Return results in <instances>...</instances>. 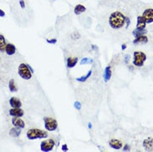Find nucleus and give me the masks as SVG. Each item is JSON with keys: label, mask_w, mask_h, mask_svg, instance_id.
I'll return each instance as SVG.
<instances>
[{"label": "nucleus", "mask_w": 153, "mask_h": 152, "mask_svg": "<svg viewBox=\"0 0 153 152\" xmlns=\"http://www.w3.org/2000/svg\"><path fill=\"white\" fill-rule=\"evenodd\" d=\"M126 22V16L121 12H114L110 15L109 24L113 29H119L123 27Z\"/></svg>", "instance_id": "obj_1"}, {"label": "nucleus", "mask_w": 153, "mask_h": 152, "mask_svg": "<svg viewBox=\"0 0 153 152\" xmlns=\"http://www.w3.org/2000/svg\"><path fill=\"white\" fill-rule=\"evenodd\" d=\"M47 131L39 129H30L27 132V137L29 140H36V139H43V138H47Z\"/></svg>", "instance_id": "obj_2"}, {"label": "nucleus", "mask_w": 153, "mask_h": 152, "mask_svg": "<svg viewBox=\"0 0 153 152\" xmlns=\"http://www.w3.org/2000/svg\"><path fill=\"white\" fill-rule=\"evenodd\" d=\"M146 60V55L142 52H134L133 53V64L134 66L141 67L144 65Z\"/></svg>", "instance_id": "obj_3"}, {"label": "nucleus", "mask_w": 153, "mask_h": 152, "mask_svg": "<svg viewBox=\"0 0 153 152\" xmlns=\"http://www.w3.org/2000/svg\"><path fill=\"white\" fill-rule=\"evenodd\" d=\"M18 74L24 80H29L32 77V72L30 71L28 65L22 63L18 66Z\"/></svg>", "instance_id": "obj_4"}, {"label": "nucleus", "mask_w": 153, "mask_h": 152, "mask_svg": "<svg viewBox=\"0 0 153 152\" xmlns=\"http://www.w3.org/2000/svg\"><path fill=\"white\" fill-rule=\"evenodd\" d=\"M44 126L46 130L49 131H54L57 127V120L51 117H45L44 118Z\"/></svg>", "instance_id": "obj_5"}, {"label": "nucleus", "mask_w": 153, "mask_h": 152, "mask_svg": "<svg viewBox=\"0 0 153 152\" xmlns=\"http://www.w3.org/2000/svg\"><path fill=\"white\" fill-rule=\"evenodd\" d=\"M55 145V141L52 139H49V140H47V141H43L41 143V145H40V148H41V151L44 152H48L53 151V147Z\"/></svg>", "instance_id": "obj_6"}, {"label": "nucleus", "mask_w": 153, "mask_h": 152, "mask_svg": "<svg viewBox=\"0 0 153 152\" xmlns=\"http://www.w3.org/2000/svg\"><path fill=\"white\" fill-rule=\"evenodd\" d=\"M142 17L144 18L146 23L153 22V9H147L143 12Z\"/></svg>", "instance_id": "obj_7"}, {"label": "nucleus", "mask_w": 153, "mask_h": 152, "mask_svg": "<svg viewBox=\"0 0 153 152\" xmlns=\"http://www.w3.org/2000/svg\"><path fill=\"white\" fill-rule=\"evenodd\" d=\"M143 147L146 151H153V138L148 137L143 141Z\"/></svg>", "instance_id": "obj_8"}, {"label": "nucleus", "mask_w": 153, "mask_h": 152, "mask_svg": "<svg viewBox=\"0 0 153 152\" xmlns=\"http://www.w3.org/2000/svg\"><path fill=\"white\" fill-rule=\"evenodd\" d=\"M12 123L16 127H20L22 129L25 127V123H24V121L22 119H20V117L13 116V118L12 119Z\"/></svg>", "instance_id": "obj_9"}, {"label": "nucleus", "mask_w": 153, "mask_h": 152, "mask_svg": "<svg viewBox=\"0 0 153 152\" xmlns=\"http://www.w3.org/2000/svg\"><path fill=\"white\" fill-rule=\"evenodd\" d=\"M24 112L21 108H12L9 111V115L11 116H17V117H22Z\"/></svg>", "instance_id": "obj_10"}, {"label": "nucleus", "mask_w": 153, "mask_h": 152, "mask_svg": "<svg viewBox=\"0 0 153 152\" xmlns=\"http://www.w3.org/2000/svg\"><path fill=\"white\" fill-rule=\"evenodd\" d=\"M109 145L112 149H115V150H120V149L122 148V143H121V141H118V140H116V139L111 140V141H109Z\"/></svg>", "instance_id": "obj_11"}, {"label": "nucleus", "mask_w": 153, "mask_h": 152, "mask_svg": "<svg viewBox=\"0 0 153 152\" xmlns=\"http://www.w3.org/2000/svg\"><path fill=\"white\" fill-rule=\"evenodd\" d=\"M9 104L13 108H20L22 107V102L19 99L16 97H12L9 100Z\"/></svg>", "instance_id": "obj_12"}, {"label": "nucleus", "mask_w": 153, "mask_h": 152, "mask_svg": "<svg viewBox=\"0 0 153 152\" xmlns=\"http://www.w3.org/2000/svg\"><path fill=\"white\" fill-rule=\"evenodd\" d=\"M146 22L145 21L142 16L137 17V29H145Z\"/></svg>", "instance_id": "obj_13"}, {"label": "nucleus", "mask_w": 153, "mask_h": 152, "mask_svg": "<svg viewBox=\"0 0 153 152\" xmlns=\"http://www.w3.org/2000/svg\"><path fill=\"white\" fill-rule=\"evenodd\" d=\"M5 52L9 56H12L16 53V47L13 44H7L6 47H5Z\"/></svg>", "instance_id": "obj_14"}, {"label": "nucleus", "mask_w": 153, "mask_h": 152, "mask_svg": "<svg viewBox=\"0 0 153 152\" xmlns=\"http://www.w3.org/2000/svg\"><path fill=\"white\" fill-rule=\"evenodd\" d=\"M111 67L109 66H107L104 70V73H103V79H104V82H107L111 79Z\"/></svg>", "instance_id": "obj_15"}, {"label": "nucleus", "mask_w": 153, "mask_h": 152, "mask_svg": "<svg viewBox=\"0 0 153 152\" xmlns=\"http://www.w3.org/2000/svg\"><path fill=\"white\" fill-rule=\"evenodd\" d=\"M22 128H20V127H16V126H14L13 128H12L10 131H9V135L12 136H13V137H18L19 136H20V134H21V130Z\"/></svg>", "instance_id": "obj_16"}, {"label": "nucleus", "mask_w": 153, "mask_h": 152, "mask_svg": "<svg viewBox=\"0 0 153 152\" xmlns=\"http://www.w3.org/2000/svg\"><path fill=\"white\" fill-rule=\"evenodd\" d=\"M77 57H69L67 58V66L68 68H72V67H74L76 64L77 63Z\"/></svg>", "instance_id": "obj_17"}, {"label": "nucleus", "mask_w": 153, "mask_h": 152, "mask_svg": "<svg viewBox=\"0 0 153 152\" xmlns=\"http://www.w3.org/2000/svg\"><path fill=\"white\" fill-rule=\"evenodd\" d=\"M148 42V38L146 35H142V36H139V37H137L135 38V40L133 41V43L137 44L139 43H146Z\"/></svg>", "instance_id": "obj_18"}, {"label": "nucleus", "mask_w": 153, "mask_h": 152, "mask_svg": "<svg viewBox=\"0 0 153 152\" xmlns=\"http://www.w3.org/2000/svg\"><path fill=\"white\" fill-rule=\"evenodd\" d=\"M85 11H86V8H85V6L82 5V4H77L74 8V13L76 15H79V14L84 13Z\"/></svg>", "instance_id": "obj_19"}, {"label": "nucleus", "mask_w": 153, "mask_h": 152, "mask_svg": "<svg viewBox=\"0 0 153 152\" xmlns=\"http://www.w3.org/2000/svg\"><path fill=\"white\" fill-rule=\"evenodd\" d=\"M147 33V31L146 29H135L133 32H132V34L135 38L137 37H139V36H142V35H146Z\"/></svg>", "instance_id": "obj_20"}, {"label": "nucleus", "mask_w": 153, "mask_h": 152, "mask_svg": "<svg viewBox=\"0 0 153 152\" xmlns=\"http://www.w3.org/2000/svg\"><path fill=\"white\" fill-rule=\"evenodd\" d=\"M6 40L3 35H0V52H5L6 47Z\"/></svg>", "instance_id": "obj_21"}, {"label": "nucleus", "mask_w": 153, "mask_h": 152, "mask_svg": "<svg viewBox=\"0 0 153 152\" xmlns=\"http://www.w3.org/2000/svg\"><path fill=\"white\" fill-rule=\"evenodd\" d=\"M92 70H90L86 76H81V77H78V78H77L76 80L77 81V82H86L88 78L91 76V75H92Z\"/></svg>", "instance_id": "obj_22"}, {"label": "nucleus", "mask_w": 153, "mask_h": 152, "mask_svg": "<svg viewBox=\"0 0 153 152\" xmlns=\"http://www.w3.org/2000/svg\"><path fill=\"white\" fill-rule=\"evenodd\" d=\"M9 87L10 91H12V92L17 91V87H16V85H15V83H14V80H13V79L10 80L9 84Z\"/></svg>", "instance_id": "obj_23"}, {"label": "nucleus", "mask_w": 153, "mask_h": 152, "mask_svg": "<svg viewBox=\"0 0 153 152\" xmlns=\"http://www.w3.org/2000/svg\"><path fill=\"white\" fill-rule=\"evenodd\" d=\"M93 63L92 59H90V58H88V57H84L83 59H82L80 64L83 65V64H88V63Z\"/></svg>", "instance_id": "obj_24"}, {"label": "nucleus", "mask_w": 153, "mask_h": 152, "mask_svg": "<svg viewBox=\"0 0 153 152\" xmlns=\"http://www.w3.org/2000/svg\"><path fill=\"white\" fill-rule=\"evenodd\" d=\"M74 107L77 109V110H81L82 108V105H81V103L79 102V101H76L75 103H74Z\"/></svg>", "instance_id": "obj_25"}, {"label": "nucleus", "mask_w": 153, "mask_h": 152, "mask_svg": "<svg viewBox=\"0 0 153 152\" xmlns=\"http://www.w3.org/2000/svg\"><path fill=\"white\" fill-rule=\"evenodd\" d=\"M130 59H131V56L129 54H127L125 55V57H124V62L127 64L128 63H129V61H130Z\"/></svg>", "instance_id": "obj_26"}, {"label": "nucleus", "mask_w": 153, "mask_h": 152, "mask_svg": "<svg viewBox=\"0 0 153 152\" xmlns=\"http://www.w3.org/2000/svg\"><path fill=\"white\" fill-rule=\"evenodd\" d=\"M130 150H131L130 145H127V144H126V145H124V147H123V151H130Z\"/></svg>", "instance_id": "obj_27"}, {"label": "nucleus", "mask_w": 153, "mask_h": 152, "mask_svg": "<svg viewBox=\"0 0 153 152\" xmlns=\"http://www.w3.org/2000/svg\"><path fill=\"white\" fill-rule=\"evenodd\" d=\"M125 23H127V25H126V28H128L129 25L131 24V20H130L129 18L126 17V22H125Z\"/></svg>", "instance_id": "obj_28"}, {"label": "nucleus", "mask_w": 153, "mask_h": 152, "mask_svg": "<svg viewBox=\"0 0 153 152\" xmlns=\"http://www.w3.org/2000/svg\"><path fill=\"white\" fill-rule=\"evenodd\" d=\"M47 42L48 43H51V44H55L57 43V39H51V40H49V39H47Z\"/></svg>", "instance_id": "obj_29"}, {"label": "nucleus", "mask_w": 153, "mask_h": 152, "mask_svg": "<svg viewBox=\"0 0 153 152\" xmlns=\"http://www.w3.org/2000/svg\"><path fill=\"white\" fill-rule=\"evenodd\" d=\"M19 3H20V6H21L22 9H24V8H25V3H24L23 0H20V1H19Z\"/></svg>", "instance_id": "obj_30"}, {"label": "nucleus", "mask_w": 153, "mask_h": 152, "mask_svg": "<svg viewBox=\"0 0 153 152\" xmlns=\"http://www.w3.org/2000/svg\"><path fill=\"white\" fill-rule=\"evenodd\" d=\"M62 149H63V151H68V148H67V145H63V147H62Z\"/></svg>", "instance_id": "obj_31"}, {"label": "nucleus", "mask_w": 153, "mask_h": 152, "mask_svg": "<svg viewBox=\"0 0 153 152\" xmlns=\"http://www.w3.org/2000/svg\"><path fill=\"white\" fill-rule=\"evenodd\" d=\"M0 17H1V18L5 17V13H4L3 10H2V9H0Z\"/></svg>", "instance_id": "obj_32"}, {"label": "nucleus", "mask_w": 153, "mask_h": 152, "mask_svg": "<svg viewBox=\"0 0 153 152\" xmlns=\"http://www.w3.org/2000/svg\"><path fill=\"white\" fill-rule=\"evenodd\" d=\"M126 48H127V45L125 43L122 44V45H121V49H122V50H125Z\"/></svg>", "instance_id": "obj_33"}, {"label": "nucleus", "mask_w": 153, "mask_h": 152, "mask_svg": "<svg viewBox=\"0 0 153 152\" xmlns=\"http://www.w3.org/2000/svg\"><path fill=\"white\" fill-rule=\"evenodd\" d=\"M88 127H89L90 129L92 128V124H91V123H89V124H88Z\"/></svg>", "instance_id": "obj_34"}]
</instances>
